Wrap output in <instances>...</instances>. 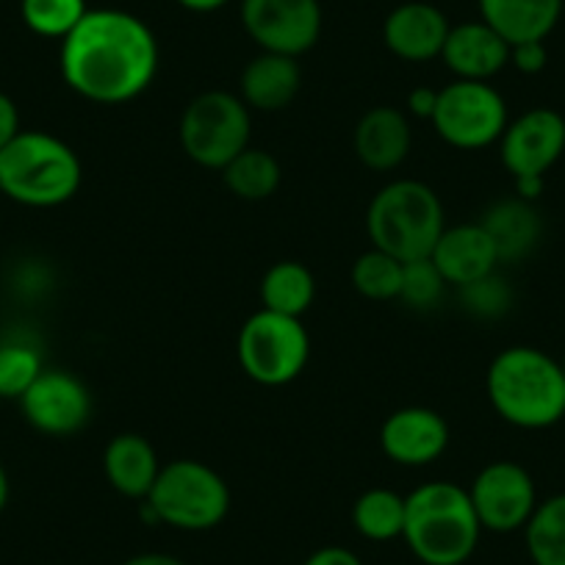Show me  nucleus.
I'll list each match as a JSON object with an SVG mask.
<instances>
[{"instance_id": "14", "label": "nucleus", "mask_w": 565, "mask_h": 565, "mask_svg": "<svg viewBox=\"0 0 565 565\" xmlns=\"http://www.w3.org/2000/svg\"><path fill=\"white\" fill-rule=\"evenodd\" d=\"M380 447L396 466L422 469L447 452L449 424L430 407H402L383 422Z\"/></svg>"}, {"instance_id": "37", "label": "nucleus", "mask_w": 565, "mask_h": 565, "mask_svg": "<svg viewBox=\"0 0 565 565\" xmlns=\"http://www.w3.org/2000/svg\"><path fill=\"white\" fill-rule=\"evenodd\" d=\"M122 565H186L183 559L172 557V554L161 552H148V554H136V557L125 559Z\"/></svg>"}, {"instance_id": "7", "label": "nucleus", "mask_w": 565, "mask_h": 565, "mask_svg": "<svg viewBox=\"0 0 565 565\" xmlns=\"http://www.w3.org/2000/svg\"><path fill=\"white\" fill-rule=\"evenodd\" d=\"M249 106L231 92H203L181 117V148L205 170H225L249 148Z\"/></svg>"}, {"instance_id": "13", "label": "nucleus", "mask_w": 565, "mask_h": 565, "mask_svg": "<svg viewBox=\"0 0 565 565\" xmlns=\"http://www.w3.org/2000/svg\"><path fill=\"white\" fill-rule=\"evenodd\" d=\"M499 150L513 178H546L565 153V119L554 108H532L508 122Z\"/></svg>"}, {"instance_id": "20", "label": "nucleus", "mask_w": 565, "mask_h": 565, "mask_svg": "<svg viewBox=\"0 0 565 565\" xmlns=\"http://www.w3.org/2000/svg\"><path fill=\"white\" fill-rule=\"evenodd\" d=\"M480 20L491 25L510 47L521 42H546L563 14V0H477Z\"/></svg>"}, {"instance_id": "8", "label": "nucleus", "mask_w": 565, "mask_h": 565, "mask_svg": "<svg viewBox=\"0 0 565 565\" xmlns=\"http://www.w3.org/2000/svg\"><path fill=\"white\" fill-rule=\"evenodd\" d=\"M311 358V339L300 319L266 311L244 322L238 330V363L258 385H286L300 377Z\"/></svg>"}, {"instance_id": "10", "label": "nucleus", "mask_w": 565, "mask_h": 565, "mask_svg": "<svg viewBox=\"0 0 565 565\" xmlns=\"http://www.w3.org/2000/svg\"><path fill=\"white\" fill-rule=\"evenodd\" d=\"M242 23L266 53L300 58L322 36L319 0H242Z\"/></svg>"}, {"instance_id": "5", "label": "nucleus", "mask_w": 565, "mask_h": 565, "mask_svg": "<svg viewBox=\"0 0 565 565\" xmlns=\"http://www.w3.org/2000/svg\"><path fill=\"white\" fill-rule=\"evenodd\" d=\"M441 198L422 181H394L380 189L366 211V233L372 247L396 260L430 258L444 233Z\"/></svg>"}, {"instance_id": "6", "label": "nucleus", "mask_w": 565, "mask_h": 565, "mask_svg": "<svg viewBox=\"0 0 565 565\" xmlns=\"http://www.w3.org/2000/svg\"><path fill=\"white\" fill-rule=\"evenodd\" d=\"M153 524L183 532L214 530L231 510V488L211 466L200 460H172L161 466L150 497L141 502Z\"/></svg>"}, {"instance_id": "36", "label": "nucleus", "mask_w": 565, "mask_h": 565, "mask_svg": "<svg viewBox=\"0 0 565 565\" xmlns=\"http://www.w3.org/2000/svg\"><path fill=\"white\" fill-rule=\"evenodd\" d=\"M515 181V198L526 200V203H535L543 194V178H513Z\"/></svg>"}, {"instance_id": "30", "label": "nucleus", "mask_w": 565, "mask_h": 565, "mask_svg": "<svg viewBox=\"0 0 565 565\" xmlns=\"http://www.w3.org/2000/svg\"><path fill=\"white\" fill-rule=\"evenodd\" d=\"M447 289V280L441 277V271L436 269L430 258L422 260H407L405 271H402V291L399 300L405 306L418 308V311H427V308L438 306Z\"/></svg>"}, {"instance_id": "32", "label": "nucleus", "mask_w": 565, "mask_h": 565, "mask_svg": "<svg viewBox=\"0 0 565 565\" xmlns=\"http://www.w3.org/2000/svg\"><path fill=\"white\" fill-rule=\"evenodd\" d=\"M548 62V53L543 42H521L510 47V64L524 75H537Z\"/></svg>"}, {"instance_id": "18", "label": "nucleus", "mask_w": 565, "mask_h": 565, "mask_svg": "<svg viewBox=\"0 0 565 565\" xmlns=\"http://www.w3.org/2000/svg\"><path fill=\"white\" fill-rule=\"evenodd\" d=\"M413 130L399 108L377 106L361 117L355 128V153L369 170H396L407 159Z\"/></svg>"}, {"instance_id": "26", "label": "nucleus", "mask_w": 565, "mask_h": 565, "mask_svg": "<svg viewBox=\"0 0 565 565\" xmlns=\"http://www.w3.org/2000/svg\"><path fill=\"white\" fill-rule=\"evenodd\" d=\"M524 537L532 565H565V493L537 502Z\"/></svg>"}, {"instance_id": "11", "label": "nucleus", "mask_w": 565, "mask_h": 565, "mask_svg": "<svg viewBox=\"0 0 565 565\" xmlns=\"http://www.w3.org/2000/svg\"><path fill=\"white\" fill-rule=\"evenodd\" d=\"M471 504L488 532H515L530 524L537 508V488L530 471L515 460H493L469 488Z\"/></svg>"}, {"instance_id": "2", "label": "nucleus", "mask_w": 565, "mask_h": 565, "mask_svg": "<svg viewBox=\"0 0 565 565\" xmlns=\"http://www.w3.org/2000/svg\"><path fill=\"white\" fill-rule=\"evenodd\" d=\"M488 399L519 430H546L565 416L563 363L537 347H508L488 366Z\"/></svg>"}, {"instance_id": "1", "label": "nucleus", "mask_w": 565, "mask_h": 565, "mask_svg": "<svg viewBox=\"0 0 565 565\" xmlns=\"http://www.w3.org/2000/svg\"><path fill=\"white\" fill-rule=\"evenodd\" d=\"M159 73L150 25L122 9H89L62 40V75L75 95L103 106L136 100Z\"/></svg>"}, {"instance_id": "16", "label": "nucleus", "mask_w": 565, "mask_h": 565, "mask_svg": "<svg viewBox=\"0 0 565 565\" xmlns=\"http://www.w3.org/2000/svg\"><path fill=\"white\" fill-rule=\"evenodd\" d=\"M430 260L441 271L447 286H458V289L493 275L499 266L497 247H493L491 236H488L480 222L444 227L441 238L433 247Z\"/></svg>"}, {"instance_id": "17", "label": "nucleus", "mask_w": 565, "mask_h": 565, "mask_svg": "<svg viewBox=\"0 0 565 565\" xmlns=\"http://www.w3.org/2000/svg\"><path fill=\"white\" fill-rule=\"evenodd\" d=\"M441 58L458 81H491L510 64V45L491 25L475 20L449 29Z\"/></svg>"}, {"instance_id": "29", "label": "nucleus", "mask_w": 565, "mask_h": 565, "mask_svg": "<svg viewBox=\"0 0 565 565\" xmlns=\"http://www.w3.org/2000/svg\"><path fill=\"white\" fill-rule=\"evenodd\" d=\"M45 372L42 355L23 341L0 344V399H23L34 380Z\"/></svg>"}, {"instance_id": "28", "label": "nucleus", "mask_w": 565, "mask_h": 565, "mask_svg": "<svg viewBox=\"0 0 565 565\" xmlns=\"http://www.w3.org/2000/svg\"><path fill=\"white\" fill-rule=\"evenodd\" d=\"M89 12L86 0H20L23 23L36 36L64 40Z\"/></svg>"}, {"instance_id": "24", "label": "nucleus", "mask_w": 565, "mask_h": 565, "mask_svg": "<svg viewBox=\"0 0 565 565\" xmlns=\"http://www.w3.org/2000/svg\"><path fill=\"white\" fill-rule=\"evenodd\" d=\"M222 178H225V186L231 189V194H236L238 200L258 203V200L271 198L277 192L282 170L271 153L260 148H247L222 170Z\"/></svg>"}, {"instance_id": "31", "label": "nucleus", "mask_w": 565, "mask_h": 565, "mask_svg": "<svg viewBox=\"0 0 565 565\" xmlns=\"http://www.w3.org/2000/svg\"><path fill=\"white\" fill-rule=\"evenodd\" d=\"M460 295H463L466 308H469L475 317H482V319L502 317V313L510 308V300H513L502 277H497V271L488 277H482V280L463 286V289H460Z\"/></svg>"}, {"instance_id": "38", "label": "nucleus", "mask_w": 565, "mask_h": 565, "mask_svg": "<svg viewBox=\"0 0 565 565\" xmlns=\"http://www.w3.org/2000/svg\"><path fill=\"white\" fill-rule=\"evenodd\" d=\"M183 9H189V12H198V14H209V12H216V9L227 7L231 0H178Z\"/></svg>"}, {"instance_id": "35", "label": "nucleus", "mask_w": 565, "mask_h": 565, "mask_svg": "<svg viewBox=\"0 0 565 565\" xmlns=\"http://www.w3.org/2000/svg\"><path fill=\"white\" fill-rule=\"evenodd\" d=\"M438 106V89H430V86H418L407 95V108L411 114H416L418 119H433Z\"/></svg>"}, {"instance_id": "33", "label": "nucleus", "mask_w": 565, "mask_h": 565, "mask_svg": "<svg viewBox=\"0 0 565 565\" xmlns=\"http://www.w3.org/2000/svg\"><path fill=\"white\" fill-rule=\"evenodd\" d=\"M20 130H23V128H20L18 106H14L12 97L0 92V150L7 148L9 141L18 139Z\"/></svg>"}, {"instance_id": "34", "label": "nucleus", "mask_w": 565, "mask_h": 565, "mask_svg": "<svg viewBox=\"0 0 565 565\" xmlns=\"http://www.w3.org/2000/svg\"><path fill=\"white\" fill-rule=\"evenodd\" d=\"M302 565H363V563L358 559L355 552H350V548L324 546V548H317V552H313Z\"/></svg>"}, {"instance_id": "9", "label": "nucleus", "mask_w": 565, "mask_h": 565, "mask_svg": "<svg viewBox=\"0 0 565 565\" xmlns=\"http://www.w3.org/2000/svg\"><path fill=\"white\" fill-rule=\"evenodd\" d=\"M433 128L458 150H482L502 139L508 103L488 81H455L438 92Z\"/></svg>"}, {"instance_id": "4", "label": "nucleus", "mask_w": 565, "mask_h": 565, "mask_svg": "<svg viewBox=\"0 0 565 565\" xmlns=\"http://www.w3.org/2000/svg\"><path fill=\"white\" fill-rule=\"evenodd\" d=\"M84 167L67 141L42 130H20L0 150V194L29 209H56L78 194Z\"/></svg>"}, {"instance_id": "25", "label": "nucleus", "mask_w": 565, "mask_h": 565, "mask_svg": "<svg viewBox=\"0 0 565 565\" xmlns=\"http://www.w3.org/2000/svg\"><path fill=\"white\" fill-rule=\"evenodd\" d=\"M352 524L366 541L385 543L402 537L405 530V497L388 488H372L361 493L352 508Z\"/></svg>"}, {"instance_id": "40", "label": "nucleus", "mask_w": 565, "mask_h": 565, "mask_svg": "<svg viewBox=\"0 0 565 565\" xmlns=\"http://www.w3.org/2000/svg\"><path fill=\"white\" fill-rule=\"evenodd\" d=\"M563 374H565V363H563Z\"/></svg>"}, {"instance_id": "15", "label": "nucleus", "mask_w": 565, "mask_h": 565, "mask_svg": "<svg viewBox=\"0 0 565 565\" xmlns=\"http://www.w3.org/2000/svg\"><path fill=\"white\" fill-rule=\"evenodd\" d=\"M449 29L452 25L447 23L441 9L433 3H422V0H411L385 18L383 42L402 62L422 64L441 56Z\"/></svg>"}, {"instance_id": "12", "label": "nucleus", "mask_w": 565, "mask_h": 565, "mask_svg": "<svg viewBox=\"0 0 565 565\" xmlns=\"http://www.w3.org/2000/svg\"><path fill=\"white\" fill-rule=\"evenodd\" d=\"M25 422L42 436L67 438L92 418V394L84 380L64 369H45L20 399Z\"/></svg>"}, {"instance_id": "19", "label": "nucleus", "mask_w": 565, "mask_h": 565, "mask_svg": "<svg viewBox=\"0 0 565 565\" xmlns=\"http://www.w3.org/2000/svg\"><path fill=\"white\" fill-rule=\"evenodd\" d=\"M103 471L114 491L145 502L159 480L161 463L148 438L139 433H119L103 452Z\"/></svg>"}, {"instance_id": "23", "label": "nucleus", "mask_w": 565, "mask_h": 565, "mask_svg": "<svg viewBox=\"0 0 565 565\" xmlns=\"http://www.w3.org/2000/svg\"><path fill=\"white\" fill-rule=\"evenodd\" d=\"M317 297V280L300 260H277L260 280V300L266 311L300 319Z\"/></svg>"}, {"instance_id": "21", "label": "nucleus", "mask_w": 565, "mask_h": 565, "mask_svg": "<svg viewBox=\"0 0 565 565\" xmlns=\"http://www.w3.org/2000/svg\"><path fill=\"white\" fill-rule=\"evenodd\" d=\"M302 84V70L295 56L260 51L242 73V100L258 111H282L291 106Z\"/></svg>"}, {"instance_id": "22", "label": "nucleus", "mask_w": 565, "mask_h": 565, "mask_svg": "<svg viewBox=\"0 0 565 565\" xmlns=\"http://www.w3.org/2000/svg\"><path fill=\"white\" fill-rule=\"evenodd\" d=\"M497 247L499 264H515L535 249L541 238V216L526 200H499L480 220Z\"/></svg>"}, {"instance_id": "3", "label": "nucleus", "mask_w": 565, "mask_h": 565, "mask_svg": "<svg viewBox=\"0 0 565 565\" xmlns=\"http://www.w3.org/2000/svg\"><path fill=\"white\" fill-rule=\"evenodd\" d=\"M480 535L482 524L466 488L438 480L405 497L402 537L424 565H463L477 552Z\"/></svg>"}, {"instance_id": "27", "label": "nucleus", "mask_w": 565, "mask_h": 565, "mask_svg": "<svg viewBox=\"0 0 565 565\" xmlns=\"http://www.w3.org/2000/svg\"><path fill=\"white\" fill-rule=\"evenodd\" d=\"M402 271H405V264H402V260L383 253V249L372 247L369 253L358 255V260L352 264L350 277L358 295H363L366 300L374 302H388L399 300Z\"/></svg>"}, {"instance_id": "39", "label": "nucleus", "mask_w": 565, "mask_h": 565, "mask_svg": "<svg viewBox=\"0 0 565 565\" xmlns=\"http://www.w3.org/2000/svg\"><path fill=\"white\" fill-rule=\"evenodd\" d=\"M7 504H9V475L7 469L0 466V513L7 510Z\"/></svg>"}]
</instances>
